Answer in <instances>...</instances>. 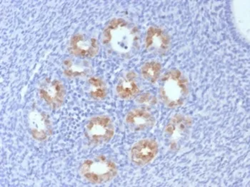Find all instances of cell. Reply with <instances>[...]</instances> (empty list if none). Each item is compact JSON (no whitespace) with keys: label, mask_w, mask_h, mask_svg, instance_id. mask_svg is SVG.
Segmentation results:
<instances>
[{"label":"cell","mask_w":250,"mask_h":187,"mask_svg":"<svg viewBox=\"0 0 250 187\" xmlns=\"http://www.w3.org/2000/svg\"><path fill=\"white\" fill-rule=\"evenodd\" d=\"M82 177L95 185H102L110 182L117 176V167L112 161L104 156L87 159L80 168Z\"/></svg>","instance_id":"obj_3"},{"label":"cell","mask_w":250,"mask_h":187,"mask_svg":"<svg viewBox=\"0 0 250 187\" xmlns=\"http://www.w3.org/2000/svg\"><path fill=\"white\" fill-rule=\"evenodd\" d=\"M158 150V144L155 140L145 139L139 141L131 149V159L137 166H145L155 158Z\"/></svg>","instance_id":"obj_7"},{"label":"cell","mask_w":250,"mask_h":187,"mask_svg":"<svg viewBox=\"0 0 250 187\" xmlns=\"http://www.w3.org/2000/svg\"><path fill=\"white\" fill-rule=\"evenodd\" d=\"M64 75L69 78H80L86 77L90 71V66L84 62H75L67 59L63 64Z\"/></svg>","instance_id":"obj_14"},{"label":"cell","mask_w":250,"mask_h":187,"mask_svg":"<svg viewBox=\"0 0 250 187\" xmlns=\"http://www.w3.org/2000/svg\"><path fill=\"white\" fill-rule=\"evenodd\" d=\"M189 95L188 79L178 69H172L162 77L160 96L167 107H179L184 104Z\"/></svg>","instance_id":"obj_2"},{"label":"cell","mask_w":250,"mask_h":187,"mask_svg":"<svg viewBox=\"0 0 250 187\" xmlns=\"http://www.w3.org/2000/svg\"><path fill=\"white\" fill-rule=\"evenodd\" d=\"M248 1H234V15L236 25L241 35L245 38H250V9L246 7Z\"/></svg>","instance_id":"obj_13"},{"label":"cell","mask_w":250,"mask_h":187,"mask_svg":"<svg viewBox=\"0 0 250 187\" xmlns=\"http://www.w3.org/2000/svg\"><path fill=\"white\" fill-rule=\"evenodd\" d=\"M192 123L190 117L183 114H176L171 119L165 129V134L171 140V146L177 145V141L187 134Z\"/></svg>","instance_id":"obj_10"},{"label":"cell","mask_w":250,"mask_h":187,"mask_svg":"<svg viewBox=\"0 0 250 187\" xmlns=\"http://www.w3.org/2000/svg\"><path fill=\"white\" fill-rule=\"evenodd\" d=\"M140 89L135 72H126L116 86V93L122 100H129L140 94Z\"/></svg>","instance_id":"obj_12"},{"label":"cell","mask_w":250,"mask_h":187,"mask_svg":"<svg viewBox=\"0 0 250 187\" xmlns=\"http://www.w3.org/2000/svg\"><path fill=\"white\" fill-rule=\"evenodd\" d=\"M31 134L35 140L43 142L52 135V123L45 113L33 111L29 115Z\"/></svg>","instance_id":"obj_9"},{"label":"cell","mask_w":250,"mask_h":187,"mask_svg":"<svg viewBox=\"0 0 250 187\" xmlns=\"http://www.w3.org/2000/svg\"><path fill=\"white\" fill-rule=\"evenodd\" d=\"M39 95L51 108L58 109L64 103L66 96L65 87L60 80H47L40 86Z\"/></svg>","instance_id":"obj_5"},{"label":"cell","mask_w":250,"mask_h":187,"mask_svg":"<svg viewBox=\"0 0 250 187\" xmlns=\"http://www.w3.org/2000/svg\"><path fill=\"white\" fill-rule=\"evenodd\" d=\"M125 122L133 131H145L153 127L155 119L144 109H134L125 117Z\"/></svg>","instance_id":"obj_11"},{"label":"cell","mask_w":250,"mask_h":187,"mask_svg":"<svg viewBox=\"0 0 250 187\" xmlns=\"http://www.w3.org/2000/svg\"><path fill=\"white\" fill-rule=\"evenodd\" d=\"M137 102L140 104L146 106H152L157 103V99L150 93H144L139 96L137 98Z\"/></svg>","instance_id":"obj_17"},{"label":"cell","mask_w":250,"mask_h":187,"mask_svg":"<svg viewBox=\"0 0 250 187\" xmlns=\"http://www.w3.org/2000/svg\"><path fill=\"white\" fill-rule=\"evenodd\" d=\"M88 140L95 145L107 143L115 135V126L110 117L100 115L92 117L85 126Z\"/></svg>","instance_id":"obj_4"},{"label":"cell","mask_w":250,"mask_h":187,"mask_svg":"<svg viewBox=\"0 0 250 187\" xmlns=\"http://www.w3.org/2000/svg\"><path fill=\"white\" fill-rule=\"evenodd\" d=\"M69 52L80 58H92L100 51V44L96 39L89 38L83 34H76L69 40Z\"/></svg>","instance_id":"obj_6"},{"label":"cell","mask_w":250,"mask_h":187,"mask_svg":"<svg viewBox=\"0 0 250 187\" xmlns=\"http://www.w3.org/2000/svg\"><path fill=\"white\" fill-rule=\"evenodd\" d=\"M145 44L148 52L163 55L170 48L171 39L163 29L151 27L146 32Z\"/></svg>","instance_id":"obj_8"},{"label":"cell","mask_w":250,"mask_h":187,"mask_svg":"<svg viewBox=\"0 0 250 187\" xmlns=\"http://www.w3.org/2000/svg\"><path fill=\"white\" fill-rule=\"evenodd\" d=\"M162 65L158 62L152 61L145 63L141 68V75L145 80L154 84L160 78Z\"/></svg>","instance_id":"obj_16"},{"label":"cell","mask_w":250,"mask_h":187,"mask_svg":"<svg viewBox=\"0 0 250 187\" xmlns=\"http://www.w3.org/2000/svg\"><path fill=\"white\" fill-rule=\"evenodd\" d=\"M89 93L95 100H102L107 94V87L105 83L100 77H92L88 80Z\"/></svg>","instance_id":"obj_15"},{"label":"cell","mask_w":250,"mask_h":187,"mask_svg":"<svg viewBox=\"0 0 250 187\" xmlns=\"http://www.w3.org/2000/svg\"><path fill=\"white\" fill-rule=\"evenodd\" d=\"M102 42L118 53L126 55L138 45V29L123 18H115L103 31Z\"/></svg>","instance_id":"obj_1"}]
</instances>
